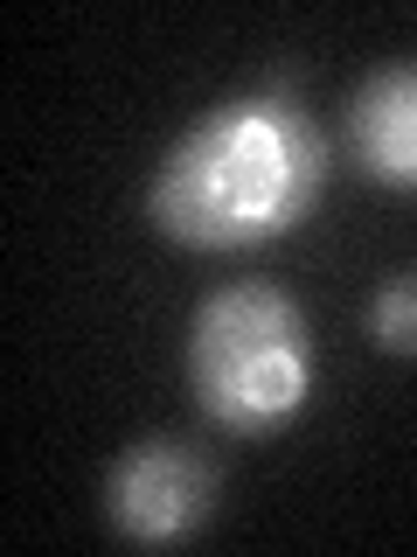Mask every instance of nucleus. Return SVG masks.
<instances>
[{"label":"nucleus","mask_w":417,"mask_h":557,"mask_svg":"<svg viewBox=\"0 0 417 557\" xmlns=\"http://www.w3.org/2000/svg\"><path fill=\"white\" fill-rule=\"evenodd\" d=\"M348 139L382 188H417V63H390L348 98Z\"/></svg>","instance_id":"4"},{"label":"nucleus","mask_w":417,"mask_h":557,"mask_svg":"<svg viewBox=\"0 0 417 557\" xmlns=\"http://www.w3.org/2000/svg\"><path fill=\"white\" fill-rule=\"evenodd\" d=\"M327 182V147L286 91L216 104L167 147L147 188V223L188 251H243L306 216Z\"/></svg>","instance_id":"1"},{"label":"nucleus","mask_w":417,"mask_h":557,"mask_svg":"<svg viewBox=\"0 0 417 557\" xmlns=\"http://www.w3.org/2000/svg\"><path fill=\"white\" fill-rule=\"evenodd\" d=\"M188 383L223 432L265 440V432L292 425L313 397L306 313L265 278L208 293L188 321Z\"/></svg>","instance_id":"2"},{"label":"nucleus","mask_w":417,"mask_h":557,"mask_svg":"<svg viewBox=\"0 0 417 557\" xmlns=\"http://www.w3.org/2000/svg\"><path fill=\"white\" fill-rule=\"evenodd\" d=\"M112 530L126 544H181L216 509V467L188 440H139L104 487Z\"/></svg>","instance_id":"3"},{"label":"nucleus","mask_w":417,"mask_h":557,"mask_svg":"<svg viewBox=\"0 0 417 557\" xmlns=\"http://www.w3.org/2000/svg\"><path fill=\"white\" fill-rule=\"evenodd\" d=\"M369 335L382 356H417V272H396L369 307Z\"/></svg>","instance_id":"5"}]
</instances>
